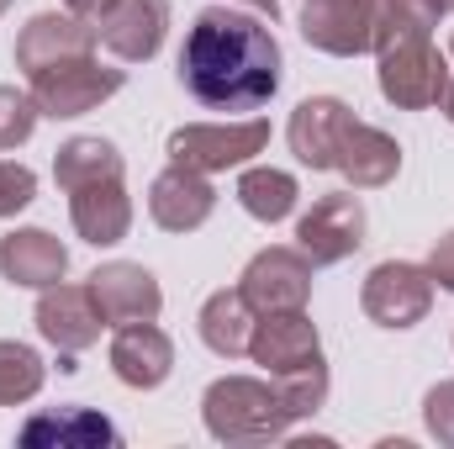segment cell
<instances>
[{"label": "cell", "instance_id": "cell-21", "mask_svg": "<svg viewBox=\"0 0 454 449\" xmlns=\"http://www.w3.org/2000/svg\"><path fill=\"white\" fill-rule=\"evenodd\" d=\"M69 196H74V201H69V217H74V232H80L85 243L106 248V243H121V238H127V227H132V201H127L121 180H96V185L69 191Z\"/></svg>", "mask_w": 454, "mask_h": 449}, {"label": "cell", "instance_id": "cell-7", "mask_svg": "<svg viewBox=\"0 0 454 449\" xmlns=\"http://www.w3.org/2000/svg\"><path fill=\"white\" fill-rule=\"evenodd\" d=\"M238 291L254 312H296L312 296V259L301 248H264L248 259Z\"/></svg>", "mask_w": 454, "mask_h": 449}, {"label": "cell", "instance_id": "cell-12", "mask_svg": "<svg viewBox=\"0 0 454 449\" xmlns=\"http://www.w3.org/2000/svg\"><path fill=\"white\" fill-rule=\"evenodd\" d=\"M248 354H254L270 375H296V370L323 365L317 328L307 323V312H301V307H296V312H264V323H254Z\"/></svg>", "mask_w": 454, "mask_h": 449}, {"label": "cell", "instance_id": "cell-3", "mask_svg": "<svg viewBox=\"0 0 454 449\" xmlns=\"http://www.w3.org/2000/svg\"><path fill=\"white\" fill-rule=\"evenodd\" d=\"M270 143V122L248 116V122H191L180 132H169V159L201 175H217L232 164H248L259 148Z\"/></svg>", "mask_w": 454, "mask_h": 449}, {"label": "cell", "instance_id": "cell-28", "mask_svg": "<svg viewBox=\"0 0 454 449\" xmlns=\"http://www.w3.org/2000/svg\"><path fill=\"white\" fill-rule=\"evenodd\" d=\"M37 196V175L16 159H0V217H16L21 207H32Z\"/></svg>", "mask_w": 454, "mask_h": 449}, {"label": "cell", "instance_id": "cell-9", "mask_svg": "<svg viewBox=\"0 0 454 449\" xmlns=\"http://www.w3.org/2000/svg\"><path fill=\"white\" fill-rule=\"evenodd\" d=\"M375 5L380 0H307L301 37L333 59H354L375 48Z\"/></svg>", "mask_w": 454, "mask_h": 449}, {"label": "cell", "instance_id": "cell-5", "mask_svg": "<svg viewBox=\"0 0 454 449\" xmlns=\"http://www.w3.org/2000/svg\"><path fill=\"white\" fill-rule=\"evenodd\" d=\"M121 80H127L121 69L101 64L96 53H85V59H64V64L32 75V101H37L43 116H85L96 112L106 96H116Z\"/></svg>", "mask_w": 454, "mask_h": 449}, {"label": "cell", "instance_id": "cell-30", "mask_svg": "<svg viewBox=\"0 0 454 449\" xmlns=\"http://www.w3.org/2000/svg\"><path fill=\"white\" fill-rule=\"evenodd\" d=\"M428 275H434L444 291H454V232H444V238L434 243V254H428Z\"/></svg>", "mask_w": 454, "mask_h": 449}, {"label": "cell", "instance_id": "cell-29", "mask_svg": "<svg viewBox=\"0 0 454 449\" xmlns=\"http://www.w3.org/2000/svg\"><path fill=\"white\" fill-rule=\"evenodd\" d=\"M423 407H428V429H434V439H439V445H454V381L434 386Z\"/></svg>", "mask_w": 454, "mask_h": 449}, {"label": "cell", "instance_id": "cell-2", "mask_svg": "<svg viewBox=\"0 0 454 449\" xmlns=\"http://www.w3.org/2000/svg\"><path fill=\"white\" fill-rule=\"evenodd\" d=\"M201 407H207V429L223 445H270V439H286V429L296 423L280 386H264V381H248V375L212 381Z\"/></svg>", "mask_w": 454, "mask_h": 449}, {"label": "cell", "instance_id": "cell-31", "mask_svg": "<svg viewBox=\"0 0 454 449\" xmlns=\"http://www.w3.org/2000/svg\"><path fill=\"white\" fill-rule=\"evenodd\" d=\"M112 5H116V0H69V11H74V16H85L90 27H96V21H101Z\"/></svg>", "mask_w": 454, "mask_h": 449}, {"label": "cell", "instance_id": "cell-34", "mask_svg": "<svg viewBox=\"0 0 454 449\" xmlns=\"http://www.w3.org/2000/svg\"><path fill=\"white\" fill-rule=\"evenodd\" d=\"M444 11H454V0H444Z\"/></svg>", "mask_w": 454, "mask_h": 449}, {"label": "cell", "instance_id": "cell-4", "mask_svg": "<svg viewBox=\"0 0 454 449\" xmlns=\"http://www.w3.org/2000/svg\"><path fill=\"white\" fill-rule=\"evenodd\" d=\"M444 91H450V64L439 59V48L428 37H407V43L380 48V96L391 106L423 112V106H439Z\"/></svg>", "mask_w": 454, "mask_h": 449}, {"label": "cell", "instance_id": "cell-16", "mask_svg": "<svg viewBox=\"0 0 454 449\" xmlns=\"http://www.w3.org/2000/svg\"><path fill=\"white\" fill-rule=\"evenodd\" d=\"M212 207H217V191L207 185L201 169H185V164H169L148 191V212L164 232H196L212 217Z\"/></svg>", "mask_w": 454, "mask_h": 449}, {"label": "cell", "instance_id": "cell-32", "mask_svg": "<svg viewBox=\"0 0 454 449\" xmlns=\"http://www.w3.org/2000/svg\"><path fill=\"white\" fill-rule=\"evenodd\" d=\"M444 116L454 122V80H450V91H444Z\"/></svg>", "mask_w": 454, "mask_h": 449}, {"label": "cell", "instance_id": "cell-13", "mask_svg": "<svg viewBox=\"0 0 454 449\" xmlns=\"http://www.w3.org/2000/svg\"><path fill=\"white\" fill-rule=\"evenodd\" d=\"M164 27H169V0H116L112 11L96 21V43L137 64V59H153L159 43H164Z\"/></svg>", "mask_w": 454, "mask_h": 449}, {"label": "cell", "instance_id": "cell-20", "mask_svg": "<svg viewBox=\"0 0 454 449\" xmlns=\"http://www.w3.org/2000/svg\"><path fill=\"white\" fill-rule=\"evenodd\" d=\"M21 445L27 449H116L121 434L90 407H59V413L27 418Z\"/></svg>", "mask_w": 454, "mask_h": 449}, {"label": "cell", "instance_id": "cell-25", "mask_svg": "<svg viewBox=\"0 0 454 449\" xmlns=\"http://www.w3.org/2000/svg\"><path fill=\"white\" fill-rule=\"evenodd\" d=\"M444 16V0H380L375 5V53L407 37H428Z\"/></svg>", "mask_w": 454, "mask_h": 449}, {"label": "cell", "instance_id": "cell-14", "mask_svg": "<svg viewBox=\"0 0 454 449\" xmlns=\"http://www.w3.org/2000/svg\"><path fill=\"white\" fill-rule=\"evenodd\" d=\"M90 296H96L101 318L116 323V328H121V323H153L159 307H164L159 280H153L143 264H127V259L101 264V270L90 275Z\"/></svg>", "mask_w": 454, "mask_h": 449}, {"label": "cell", "instance_id": "cell-18", "mask_svg": "<svg viewBox=\"0 0 454 449\" xmlns=\"http://www.w3.org/2000/svg\"><path fill=\"white\" fill-rule=\"evenodd\" d=\"M169 365H175V343L164 338V328L153 323H121L112 338V370L116 381L137 386V391H153L169 381Z\"/></svg>", "mask_w": 454, "mask_h": 449}, {"label": "cell", "instance_id": "cell-26", "mask_svg": "<svg viewBox=\"0 0 454 449\" xmlns=\"http://www.w3.org/2000/svg\"><path fill=\"white\" fill-rule=\"evenodd\" d=\"M37 386H43V359H37L27 343L5 338V343H0V407L37 397Z\"/></svg>", "mask_w": 454, "mask_h": 449}, {"label": "cell", "instance_id": "cell-24", "mask_svg": "<svg viewBox=\"0 0 454 449\" xmlns=\"http://www.w3.org/2000/svg\"><path fill=\"white\" fill-rule=\"evenodd\" d=\"M238 201H243L248 217H259V223H280V217L296 212V180H291L286 169H243V180H238Z\"/></svg>", "mask_w": 454, "mask_h": 449}, {"label": "cell", "instance_id": "cell-10", "mask_svg": "<svg viewBox=\"0 0 454 449\" xmlns=\"http://www.w3.org/2000/svg\"><path fill=\"white\" fill-rule=\"evenodd\" d=\"M85 53H96V27L85 16H74V11H64V16L43 11L16 37V64L27 69V80L53 69V64H64V59H85Z\"/></svg>", "mask_w": 454, "mask_h": 449}, {"label": "cell", "instance_id": "cell-15", "mask_svg": "<svg viewBox=\"0 0 454 449\" xmlns=\"http://www.w3.org/2000/svg\"><path fill=\"white\" fill-rule=\"evenodd\" d=\"M348 122H354V112L343 106L339 96H312V101H301V106L291 112V127H286L291 154H296L307 169H333Z\"/></svg>", "mask_w": 454, "mask_h": 449}, {"label": "cell", "instance_id": "cell-36", "mask_svg": "<svg viewBox=\"0 0 454 449\" xmlns=\"http://www.w3.org/2000/svg\"><path fill=\"white\" fill-rule=\"evenodd\" d=\"M450 53H454V43H450Z\"/></svg>", "mask_w": 454, "mask_h": 449}, {"label": "cell", "instance_id": "cell-6", "mask_svg": "<svg viewBox=\"0 0 454 449\" xmlns=\"http://www.w3.org/2000/svg\"><path fill=\"white\" fill-rule=\"evenodd\" d=\"M359 307L370 323L380 328H412L428 318L434 307V275L423 264H407V259H386L364 275V291H359Z\"/></svg>", "mask_w": 454, "mask_h": 449}, {"label": "cell", "instance_id": "cell-23", "mask_svg": "<svg viewBox=\"0 0 454 449\" xmlns=\"http://www.w3.org/2000/svg\"><path fill=\"white\" fill-rule=\"evenodd\" d=\"M53 180L64 191H80V185H96V180H121V154L106 138H69L53 159Z\"/></svg>", "mask_w": 454, "mask_h": 449}, {"label": "cell", "instance_id": "cell-17", "mask_svg": "<svg viewBox=\"0 0 454 449\" xmlns=\"http://www.w3.org/2000/svg\"><path fill=\"white\" fill-rule=\"evenodd\" d=\"M333 169L348 175L354 191H380V185L396 180V169H402V148H396L391 132H380V127H370V122L354 116L348 132H343V143H339Z\"/></svg>", "mask_w": 454, "mask_h": 449}, {"label": "cell", "instance_id": "cell-8", "mask_svg": "<svg viewBox=\"0 0 454 449\" xmlns=\"http://www.w3.org/2000/svg\"><path fill=\"white\" fill-rule=\"evenodd\" d=\"M296 243L312 264H339L348 259L359 243H364V207L354 191H333V196H317L312 212L296 223Z\"/></svg>", "mask_w": 454, "mask_h": 449}, {"label": "cell", "instance_id": "cell-27", "mask_svg": "<svg viewBox=\"0 0 454 449\" xmlns=\"http://www.w3.org/2000/svg\"><path fill=\"white\" fill-rule=\"evenodd\" d=\"M37 101L32 96H21V91H11V85H0V154L5 148H16V143H27L32 138V127H37Z\"/></svg>", "mask_w": 454, "mask_h": 449}, {"label": "cell", "instance_id": "cell-33", "mask_svg": "<svg viewBox=\"0 0 454 449\" xmlns=\"http://www.w3.org/2000/svg\"><path fill=\"white\" fill-rule=\"evenodd\" d=\"M248 5H264V11H275V5H280V0H248Z\"/></svg>", "mask_w": 454, "mask_h": 449}, {"label": "cell", "instance_id": "cell-35", "mask_svg": "<svg viewBox=\"0 0 454 449\" xmlns=\"http://www.w3.org/2000/svg\"><path fill=\"white\" fill-rule=\"evenodd\" d=\"M5 5H11V0H0V11H5Z\"/></svg>", "mask_w": 454, "mask_h": 449}, {"label": "cell", "instance_id": "cell-11", "mask_svg": "<svg viewBox=\"0 0 454 449\" xmlns=\"http://www.w3.org/2000/svg\"><path fill=\"white\" fill-rule=\"evenodd\" d=\"M106 328L90 286H43V302H37V334L48 343H59V354H80L90 349Z\"/></svg>", "mask_w": 454, "mask_h": 449}, {"label": "cell", "instance_id": "cell-1", "mask_svg": "<svg viewBox=\"0 0 454 449\" xmlns=\"http://www.w3.org/2000/svg\"><path fill=\"white\" fill-rule=\"evenodd\" d=\"M180 80L207 112H259L280 91V43L264 21L212 5L185 32Z\"/></svg>", "mask_w": 454, "mask_h": 449}, {"label": "cell", "instance_id": "cell-22", "mask_svg": "<svg viewBox=\"0 0 454 449\" xmlns=\"http://www.w3.org/2000/svg\"><path fill=\"white\" fill-rule=\"evenodd\" d=\"M201 338L212 354L223 359H238L248 354V338H254V307L243 291H217L207 307H201Z\"/></svg>", "mask_w": 454, "mask_h": 449}, {"label": "cell", "instance_id": "cell-19", "mask_svg": "<svg viewBox=\"0 0 454 449\" xmlns=\"http://www.w3.org/2000/svg\"><path fill=\"white\" fill-rule=\"evenodd\" d=\"M64 270H69V248H64L53 232L21 227V232L0 238V275H5L11 286H37V291H43V286H59Z\"/></svg>", "mask_w": 454, "mask_h": 449}]
</instances>
